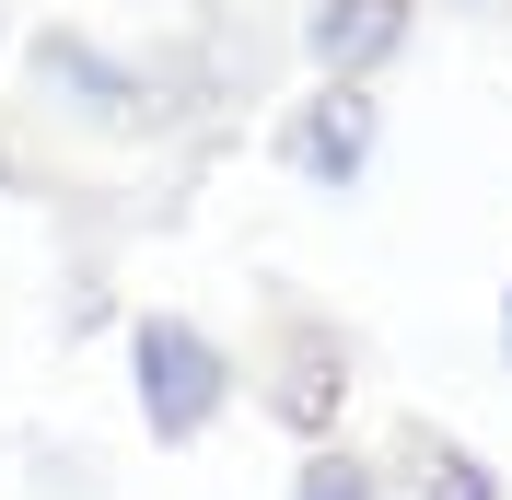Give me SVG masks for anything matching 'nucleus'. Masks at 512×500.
I'll return each instance as SVG.
<instances>
[{
  "label": "nucleus",
  "instance_id": "obj_4",
  "mask_svg": "<svg viewBox=\"0 0 512 500\" xmlns=\"http://www.w3.org/2000/svg\"><path fill=\"white\" fill-rule=\"evenodd\" d=\"M268 152H280L303 187L350 198L361 175L384 163V94L373 82H303V94L280 105V128H268Z\"/></svg>",
  "mask_w": 512,
  "mask_h": 500
},
{
  "label": "nucleus",
  "instance_id": "obj_8",
  "mask_svg": "<svg viewBox=\"0 0 512 500\" xmlns=\"http://www.w3.org/2000/svg\"><path fill=\"white\" fill-rule=\"evenodd\" d=\"M431 12V0H419ZM443 12H466V24H512V0H443Z\"/></svg>",
  "mask_w": 512,
  "mask_h": 500
},
{
  "label": "nucleus",
  "instance_id": "obj_5",
  "mask_svg": "<svg viewBox=\"0 0 512 500\" xmlns=\"http://www.w3.org/2000/svg\"><path fill=\"white\" fill-rule=\"evenodd\" d=\"M408 47H419V0H303L315 82H384Z\"/></svg>",
  "mask_w": 512,
  "mask_h": 500
},
{
  "label": "nucleus",
  "instance_id": "obj_1",
  "mask_svg": "<svg viewBox=\"0 0 512 500\" xmlns=\"http://www.w3.org/2000/svg\"><path fill=\"white\" fill-rule=\"evenodd\" d=\"M233 396H245V349H233V338H210V326L175 314V303L128 314V407H140V431H152V442L222 431Z\"/></svg>",
  "mask_w": 512,
  "mask_h": 500
},
{
  "label": "nucleus",
  "instance_id": "obj_9",
  "mask_svg": "<svg viewBox=\"0 0 512 500\" xmlns=\"http://www.w3.org/2000/svg\"><path fill=\"white\" fill-rule=\"evenodd\" d=\"M501 349H512V280H501Z\"/></svg>",
  "mask_w": 512,
  "mask_h": 500
},
{
  "label": "nucleus",
  "instance_id": "obj_6",
  "mask_svg": "<svg viewBox=\"0 0 512 500\" xmlns=\"http://www.w3.org/2000/svg\"><path fill=\"white\" fill-rule=\"evenodd\" d=\"M384 500H501V466L443 419H396L384 431Z\"/></svg>",
  "mask_w": 512,
  "mask_h": 500
},
{
  "label": "nucleus",
  "instance_id": "obj_2",
  "mask_svg": "<svg viewBox=\"0 0 512 500\" xmlns=\"http://www.w3.org/2000/svg\"><path fill=\"white\" fill-rule=\"evenodd\" d=\"M256 396L291 442H338V407L361 396V349L326 303H268V338H256Z\"/></svg>",
  "mask_w": 512,
  "mask_h": 500
},
{
  "label": "nucleus",
  "instance_id": "obj_3",
  "mask_svg": "<svg viewBox=\"0 0 512 500\" xmlns=\"http://www.w3.org/2000/svg\"><path fill=\"white\" fill-rule=\"evenodd\" d=\"M24 94L47 105L59 128H152L163 105H152V59H128V47H105V35H82V24H35V47H24Z\"/></svg>",
  "mask_w": 512,
  "mask_h": 500
},
{
  "label": "nucleus",
  "instance_id": "obj_7",
  "mask_svg": "<svg viewBox=\"0 0 512 500\" xmlns=\"http://www.w3.org/2000/svg\"><path fill=\"white\" fill-rule=\"evenodd\" d=\"M280 500H384V454H361V442H303Z\"/></svg>",
  "mask_w": 512,
  "mask_h": 500
},
{
  "label": "nucleus",
  "instance_id": "obj_10",
  "mask_svg": "<svg viewBox=\"0 0 512 500\" xmlns=\"http://www.w3.org/2000/svg\"><path fill=\"white\" fill-rule=\"evenodd\" d=\"M0 35H12V12H0Z\"/></svg>",
  "mask_w": 512,
  "mask_h": 500
}]
</instances>
